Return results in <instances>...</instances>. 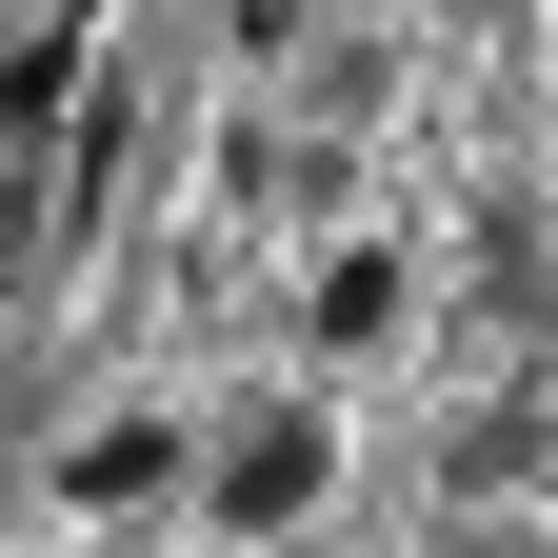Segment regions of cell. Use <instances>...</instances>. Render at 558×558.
I'll list each match as a JSON object with an SVG mask.
<instances>
[{"label":"cell","mask_w":558,"mask_h":558,"mask_svg":"<svg viewBox=\"0 0 558 558\" xmlns=\"http://www.w3.org/2000/svg\"><path fill=\"white\" fill-rule=\"evenodd\" d=\"M439 558H538V519H519V499H499V519L459 499V519H439Z\"/></svg>","instance_id":"5b68a950"},{"label":"cell","mask_w":558,"mask_h":558,"mask_svg":"<svg viewBox=\"0 0 558 558\" xmlns=\"http://www.w3.org/2000/svg\"><path fill=\"white\" fill-rule=\"evenodd\" d=\"M319 499H339V418H319V399H259L240 439L199 459V519H220V538H300Z\"/></svg>","instance_id":"6da1fadb"},{"label":"cell","mask_w":558,"mask_h":558,"mask_svg":"<svg viewBox=\"0 0 558 558\" xmlns=\"http://www.w3.org/2000/svg\"><path fill=\"white\" fill-rule=\"evenodd\" d=\"M399 300H418V279H399L379 240H339V259L300 279V319H319V360H360V339H399Z\"/></svg>","instance_id":"3957f363"},{"label":"cell","mask_w":558,"mask_h":558,"mask_svg":"<svg viewBox=\"0 0 558 558\" xmlns=\"http://www.w3.org/2000/svg\"><path fill=\"white\" fill-rule=\"evenodd\" d=\"M60 100H81V21L0 40V160H21V140H60Z\"/></svg>","instance_id":"277c9868"},{"label":"cell","mask_w":558,"mask_h":558,"mask_svg":"<svg viewBox=\"0 0 558 558\" xmlns=\"http://www.w3.org/2000/svg\"><path fill=\"white\" fill-rule=\"evenodd\" d=\"M160 478H180V418H100V439H60V499H81V519L160 499Z\"/></svg>","instance_id":"7a4b0ae2"}]
</instances>
